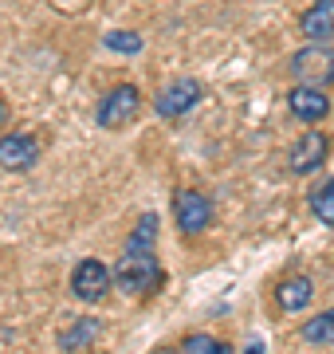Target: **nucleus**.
Masks as SVG:
<instances>
[{
	"label": "nucleus",
	"mask_w": 334,
	"mask_h": 354,
	"mask_svg": "<svg viewBox=\"0 0 334 354\" xmlns=\"http://www.w3.org/2000/svg\"><path fill=\"white\" fill-rule=\"evenodd\" d=\"M141 111V91L134 83H118L115 91H106L103 99H99V111H95V122L103 130H118L134 122Z\"/></svg>",
	"instance_id": "nucleus-3"
},
{
	"label": "nucleus",
	"mask_w": 334,
	"mask_h": 354,
	"mask_svg": "<svg viewBox=\"0 0 334 354\" xmlns=\"http://www.w3.org/2000/svg\"><path fill=\"white\" fill-rule=\"evenodd\" d=\"M311 299H315V283H311L307 276H291V279H283L279 288H275L279 311H303Z\"/></svg>",
	"instance_id": "nucleus-12"
},
{
	"label": "nucleus",
	"mask_w": 334,
	"mask_h": 354,
	"mask_svg": "<svg viewBox=\"0 0 334 354\" xmlns=\"http://www.w3.org/2000/svg\"><path fill=\"white\" fill-rule=\"evenodd\" d=\"M303 36L319 39V44H331L334 39V0H315L307 12H303Z\"/></svg>",
	"instance_id": "nucleus-10"
},
{
	"label": "nucleus",
	"mask_w": 334,
	"mask_h": 354,
	"mask_svg": "<svg viewBox=\"0 0 334 354\" xmlns=\"http://www.w3.org/2000/svg\"><path fill=\"white\" fill-rule=\"evenodd\" d=\"M115 288V272L103 264V260H79L75 272H71V295L83 299V304H103Z\"/></svg>",
	"instance_id": "nucleus-4"
},
{
	"label": "nucleus",
	"mask_w": 334,
	"mask_h": 354,
	"mask_svg": "<svg viewBox=\"0 0 334 354\" xmlns=\"http://www.w3.org/2000/svg\"><path fill=\"white\" fill-rule=\"evenodd\" d=\"M39 162V142L24 130H12V134H4L0 138V169H8V174H24L32 165Z\"/></svg>",
	"instance_id": "nucleus-8"
},
{
	"label": "nucleus",
	"mask_w": 334,
	"mask_h": 354,
	"mask_svg": "<svg viewBox=\"0 0 334 354\" xmlns=\"http://www.w3.org/2000/svg\"><path fill=\"white\" fill-rule=\"evenodd\" d=\"M181 351H189V354H228L232 342L213 339V335H185V339H181Z\"/></svg>",
	"instance_id": "nucleus-16"
},
{
	"label": "nucleus",
	"mask_w": 334,
	"mask_h": 354,
	"mask_svg": "<svg viewBox=\"0 0 334 354\" xmlns=\"http://www.w3.org/2000/svg\"><path fill=\"white\" fill-rule=\"evenodd\" d=\"M311 213L319 216L322 225H331L334 228V177H326V181H322L319 189L311 193Z\"/></svg>",
	"instance_id": "nucleus-14"
},
{
	"label": "nucleus",
	"mask_w": 334,
	"mask_h": 354,
	"mask_svg": "<svg viewBox=\"0 0 334 354\" xmlns=\"http://www.w3.org/2000/svg\"><path fill=\"white\" fill-rule=\"evenodd\" d=\"M103 44L110 51H118V55H138V51L146 48V39H141L138 32H126V28H122V32H118V28H115V32H106Z\"/></svg>",
	"instance_id": "nucleus-15"
},
{
	"label": "nucleus",
	"mask_w": 334,
	"mask_h": 354,
	"mask_svg": "<svg viewBox=\"0 0 334 354\" xmlns=\"http://www.w3.org/2000/svg\"><path fill=\"white\" fill-rule=\"evenodd\" d=\"M287 106L295 114L299 122H322L326 114H331V99H326V91L322 87H307V83H295V87L287 91Z\"/></svg>",
	"instance_id": "nucleus-9"
},
{
	"label": "nucleus",
	"mask_w": 334,
	"mask_h": 354,
	"mask_svg": "<svg viewBox=\"0 0 334 354\" xmlns=\"http://www.w3.org/2000/svg\"><path fill=\"white\" fill-rule=\"evenodd\" d=\"M173 216H177V228L185 236H197L213 225V201L197 189H177L173 193Z\"/></svg>",
	"instance_id": "nucleus-6"
},
{
	"label": "nucleus",
	"mask_w": 334,
	"mask_h": 354,
	"mask_svg": "<svg viewBox=\"0 0 334 354\" xmlns=\"http://www.w3.org/2000/svg\"><path fill=\"white\" fill-rule=\"evenodd\" d=\"M326 150H331L326 134H322V130H307V134H299L295 146L287 150V169H291L295 177L315 174V169L326 162Z\"/></svg>",
	"instance_id": "nucleus-7"
},
{
	"label": "nucleus",
	"mask_w": 334,
	"mask_h": 354,
	"mask_svg": "<svg viewBox=\"0 0 334 354\" xmlns=\"http://www.w3.org/2000/svg\"><path fill=\"white\" fill-rule=\"evenodd\" d=\"M287 75L295 79V83H307V87H331L334 83V48L331 44H319V39L303 44L299 51H291Z\"/></svg>",
	"instance_id": "nucleus-2"
},
{
	"label": "nucleus",
	"mask_w": 334,
	"mask_h": 354,
	"mask_svg": "<svg viewBox=\"0 0 334 354\" xmlns=\"http://www.w3.org/2000/svg\"><path fill=\"white\" fill-rule=\"evenodd\" d=\"M154 244H157V216L141 213L138 225H134V232H130L126 244H122L118 264H115V283L126 291V295H146V291L157 288L161 268H157Z\"/></svg>",
	"instance_id": "nucleus-1"
},
{
	"label": "nucleus",
	"mask_w": 334,
	"mask_h": 354,
	"mask_svg": "<svg viewBox=\"0 0 334 354\" xmlns=\"http://www.w3.org/2000/svg\"><path fill=\"white\" fill-rule=\"evenodd\" d=\"M99 335H103V323L87 315V319H75V323L55 339V346H59V351H87V346L99 342Z\"/></svg>",
	"instance_id": "nucleus-11"
},
{
	"label": "nucleus",
	"mask_w": 334,
	"mask_h": 354,
	"mask_svg": "<svg viewBox=\"0 0 334 354\" xmlns=\"http://www.w3.org/2000/svg\"><path fill=\"white\" fill-rule=\"evenodd\" d=\"M4 118H8V106H4V99H0V127H4Z\"/></svg>",
	"instance_id": "nucleus-17"
},
{
	"label": "nucleus",
	"mask_w": 334,
	"mask_h": 354,
	"mask_svg": "<svg viewBox=\"0 0 334 354\" xmlns=\"http://www.w3.org/2000/svg\"><path fill=\"white\" fill-rule=\"evenodd\" d=\"M299 339L311 342V346H334V307H326L322 315L307 319L299 327Z\"/></svg>",
	"instance_id": "nucleus-13"
},
{
	"label": "nucleus",
	"mask_w": 334,
	"mask_h": 354,
	"mask_svg": "<svg viewBox=\"0 0 334 354\" xmlns=\"http://www.w3.org/2000/svg\"><path fill=\"white\" fill-rule=\"evenodd\" d=\"M201 99H205V87H201L193 75H181V79H173V83H166V87L157 91L154 111L161 114V118H181V114L193 111Z\"/></svg>",
	"instance_id": "nucleus-5"
}]
</instances>
